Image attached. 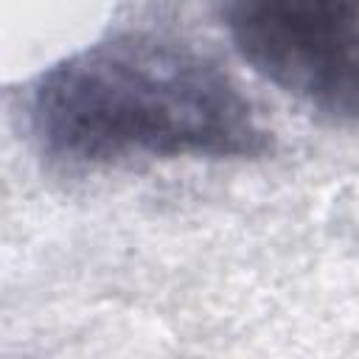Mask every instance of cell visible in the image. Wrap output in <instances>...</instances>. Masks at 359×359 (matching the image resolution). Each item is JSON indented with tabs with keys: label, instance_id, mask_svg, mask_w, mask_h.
Wrapping results in <instances>:
<instances>
[{
	"label": "cell",
	"instance_id": "1",
	"mask_svg": "<svg viewBox=\"0 0 359 359\" xmlns=\"http://www.w3.org/2000/svg\"><path fill=\"white\" fill-rule=\"evenodd\" d=\"M39 157L84 174L151 160H255L269 132L236 79L196 45L126 28L59 59L25 93Z\"/></svg>",
	"mask_w": 359,
	"mask_h": 359
},
{
	"label": "cell",
	"instance_id": "2",
	"mask_svg": "<svg viewBox=\"0 0 359 359\" xmlns=\"http://www.w3.org/2000/svg\"><path fill=\"white\" fill-rule=\"evenodd\" d=\"M241 59L334 121H359V0H222Z\"/></svg>",
	"mask_w": 359,
	"mask_h": 359
}]
</instances>
